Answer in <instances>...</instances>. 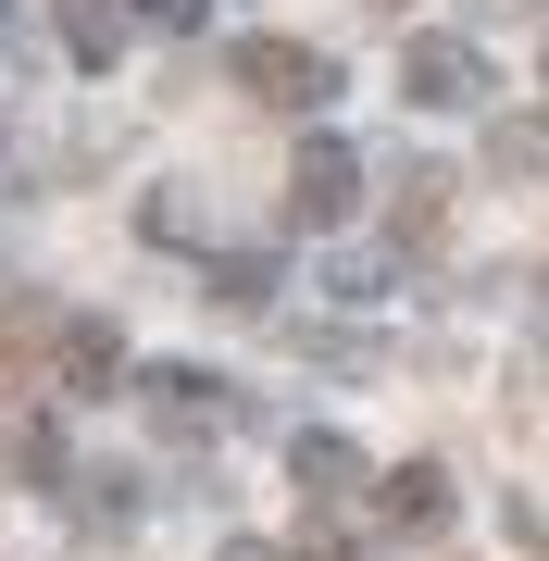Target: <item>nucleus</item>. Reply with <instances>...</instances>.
Returning a JSON list of instances; mask_svg holds the SVG:
<instances>
[{
	"label": "nucleus",
	"instance_id": "18",
	"mask_svg": "<svg viewBox=\"0 0 549 561\" xmlns=\"http://www.w3.org/2000/svg\"><path fill=\"white\" fill-rule=\"evenodd\" d=\"M0 13H13V0H0Z\"/></svg>",
	"mask_w": 549,
	"mask_h": 561
},
{
	"label": "nucleus",
	"instance_id": "7",
	"mask_svg": "<svg viewBox=\"0 0 549 561\" xmlns=\"http://www.w3.org/2000/svg\"><path fill=\"white\" fill-rule=\"evenodd\" d=\"M50 350H62V400H101V387L125 375V337H113L101 312H76V324H62Z\"/></svg>",
	"mask_w": 549,
	"mask_h": 561
},
{
	"label": "nucleus",
	"instance_id": "2",
	"mask_svg": "<svg viewBox=\"0 0 549 561\" xmlns=\"http://www.w3.org/2000/svg\"><path fill=\"white\" fill-rule=\"evenodd\" d=\"M350 213H363V150L350 138H300V162H287V225L300 238H338Z\"/></svg>",
	"mask_w": 549,
	"mask_h": 561
},
{
	"label": "nucleus",
	"instance_id": "13",
	"mask_svg": "<svg viewBox=\"0 0 549 561\" xmlns=\"http://www.w3.org/2000/svg\"><path fill=\"white\" fill-rule=\"evenodd\" d=\"M0 461H13V474H38V486H50V474H62V437H50V424H25V437H0Z\"/></svg>",
	"mask_w": 549,
	"mask_h": 561
},
{
	"label": "nucleus",
	"instance_id": "16",
	"mask_svg": "<svg viewBox=\"0 0 549 561\" xmlns=\"http://www.w3.org/2000/svg\"><path fill=\"white\" fill-rule=\"evenodd\" d=\"M462 13H525V0H462Z\"/></svg>",
	"mask_w": 549,
	"mask_h": 561
},
{
	"label": "nucleus",
	"instance_id": "12",
	"mask_svg": "<svg viewBox=\"0 0 549 561\" xmlns=\"http://www.w3.org/2000/svg\"><path fill=\"white\" fill-rule=\"evenodd\" d=\"M325 287H338V300H375V287H387V250H338Z\"/></svg>",
	"mask_w": 549,
	"mask_h": 561
},
{
	"label": "nucleus",
	"instance_id": "14",
	"mask_svg": "<svg viewBox=\"0 0 549 561\" xmlns=\"http://www.w3.org/2000/svg\"><path fill=\"white\" fill-rule=\"evenodd\" d=\"M138 25H163V38H187V25H201V0H138Z\"/></svg>",
	"mask_w": 549,
	"mask_h": 561
},
{
	"label": "nucleus",
	"instance_id": "3",
	"mask_svg": "<svg viewBox=\"0 0 549 561\" xmlns=\"http://www.w3.org/2000/svg\"><path fill=\"white\" fill-rule=\"evenodd\" d=\"M400 101L412 113H488L500 88H488V50L474 38H412L400 50Z\"/></svg>",
	"mask_w": 549,
	"mask_h": 561
},
{
	"label": "nucleus",
	"instance_id": "8",
	"mask_svg": "<svg viewBox=\"0 0 549 561\" xmlns=\"http://www.w3.org/2000/svg\"><path fill=\"white\" fill-rule=\"evenodd\" d=\"M138 512H150L138 461H101V474H76V524H101V537H113V524H138Z\"/></svg>",
	"mask_w": 549,
	"mask_h": 561
},
{
	"label": "nucleus",
	"instance_id": "9",
	"mask_svg": "<svg viewBox=\"0 0 549 561\" xmlns=\"http://www.w3.org/2000/svg\"><path fill=\"white\" fill-rule=\"evenodd\" d=\"M62 50H76V76H113V62H125L113 0H62Z\"/></svg>",
	"mask_w": 549,
	"mask_h": 561
},
{
	"label": "nucleus",
	"instance_id": "11",
	"mask_svg": "<svg viewBox=\"0 0 549 561\" xmlns=\"http://www.w3.org/2000/svg\"><path fill=\"white\" fill-rule=\"evenodd\" d=\"M275 300V262L263 250H213V312H263Z\"/></svg>",
	"mask_w": 549,
	"mask_h": 561
},
{
	"label": "nucleus",
	"instance_id": "4",
	"mask_svg": "<svg viewBox=\"0 0 549 561\" xmlns=\"http://www.w3.org/2000/svg\"><path fill=\"white\" fill-rule=\"evenodd\" d=\"M138 387H150V412H163L175 437H213V424H250V400H238L225 375H201V362H150Z\"/></svg>",
	"mask_w": 549,
	"mask_h": 561
},
{
	"label": "nucleus",
	"instance_id": "1",
	"mask_svg": "<svg viewBox=\"0 0 549 561\" xmlns=\"http://www.w3.org/2000/svg\"><path fill=\"white\" fill-rule=\"evenodd\" d=\"M225 76L263 113H325L338 101V50H312V38H225Z\"/></svg>",
	"mask_w": 549,
	"mask_h": 561
},
{
	"label": "nucleus",
	"instance_id": "17",
	"mask_svg": "<svg viewBox=\"0 0 549 561\" xmlns=\"http://www.w3.org/2000/svg\"><path fill=\"white\" fill-rule=\"evenodd\" d=\"M537 76H549V25H537Z\"/></svg>",
	"mask_w": 549,
	"mask_h": 561
},
{
	"label": "nucleus",
	"instance_id": "6",
	"mask_svg": "<svg viewBox=\"0 0 549 561\" xmlns=\"http://www.w3.org/2000/svg\"><path fill=\"white\" fill-rule=\"evenodd\" d=\"M375 524H387V537H437V524H449V474H437V461H400V474L375 486Z\"/></svg>",
	"mask_w": 549,
	"mask_h": 561
},
{
	"label": "nucleus",
	"instance_id": "15",
	"mask_svg": "<svg viewBox=\"0 0 549 561\" xmlns=\"http://www.w3.org/2000/svg\"><path fill=\"white\" fill-rule=\"evenodd\" d=\"M225 561H287V549H263V537H225Z\"/></svg>",
	"mask_w": 549,
	"mask_h": 561
},
{
	"label": "nucleus",
	"instance_id": "5",
	"mask_svg": "<svg viewBox=\"0 0 549 561\" xmlns=\"http://www.w3.org/2000/svg\"><path fill=\"white\" fill-rule=\"evenodd\" d=\"M287 474L312 486V512H325V500H363V486H387L375 461H363V449L338 437V424H300V437H287Z\"/></svg>",
	"mask_w": 549,
	"mask_h": 561
},
{
	"label": "nucleus",
	"instance_id": "10",
	"mask_svg": "<svg viewBox=\"0 0 549 561\" xmlns=\"http://www.w3.org/2000/svg\"><path fill=\"white\" fill-rule=\"evenodd\" d=\"M449 201H462V175H449V162H412V175H400V238H437Z\"/></svg>",
	"mask_w": 549,
	"mask_h": 561
}]
</instances>
